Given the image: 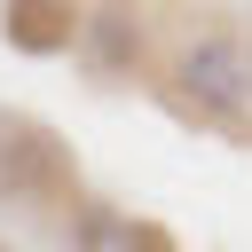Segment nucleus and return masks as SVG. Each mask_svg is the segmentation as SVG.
<instances>
[{
	"instance_id": "nucleus-2",
	"label": "nucleus",
	"mask_w": 252,
	"mask_h": 252,
	"mask_svg": "<svg viewBox=\"0 0 252 252\" xmlns=\"http://www.w3.org/2000/svg\"><path fill=\"white\" fill-rule=\"evenodd\" d=\"M0 189L24 197V205H63V197L79 189L63 134L39 126V118H16V110H8V118H0Z\"/></svg>"
},
{
	"instance_id": "nucleus-1",
	"label": "nucleus",
	"mask_w": 252,
	"mask_h": 252,
	"mask_svg": "<svg viewBox=\"0 0 252 252\" xmlns=\"http://www.w3.org/2000/svg\"><path fill=\"white\" fill-rule=\"evenodd\" d=\"M173 87H181V102H189L197 118H213V126H228V134L252 142V47H244L236 32H213V39L181 47Z\"/></svg>"
},
{
	"instance_id": "nucleus-6",
	"label": "nucleus",
	"mask_w": 252,
	"mask_h": 252,
	"mask_svg": "<svg viewBox=\"0 0 252 252\" xmlns=\"http://www.w3.org/2000/svg\"><path fill=\"white\" fill-rule=\"evenodd\" d=\"M0 252H8V244H0Z\"/></svg>"
},
{
	"instance_id": "nucleus-4",
	"label": "nucleus",
	"mask_w": 252,
	"mask_h": 252,
	"mask_svg": "<svg viewBox=\"0 0 252 252\" xmlns=\"http://www.w3.org/2000/svg\"><path fill=\"white\" fill-rule=\"evenodd\" d=\"M79 8H55V0H16L8 16H0V32L16 39V47H32V55H55V47H71L79 39Z\"/></svg>"
},
{
	"instance_id": "nucleus-5",
	"label": "nucleus",
	"mask_w": 252,
	"mask_h": 252,
	"mask_svg": "<svg viewBox=\"0 0 252 252\" xmlns=\"http://www.w3.org/2000/svg\"><path fill=\"white\" fill-rule=\"evenodd\" d=\"M79 32H87V39H94V47H102V63H126V55H134V47H142V39H134V32H126V16H118V8H94V16H87V24H79Z\"/></svg>"
},
{
	"instance_id": "nucleus-3",
	"label": "nucleus",
	"mask_w": 252,
	"mask_h": 252,
	"mask_svg": "<svg viewBox=\"0 0 252 252\" xmlns=\"http://www.w3.org/2000/svg\"><path fill=\"white\" fill-rule=\"evenodd\" d=\"M71 244H79V252H173L165 228L118 213V205H79V213H71Z\"/></svg>"
}]
</instances>
